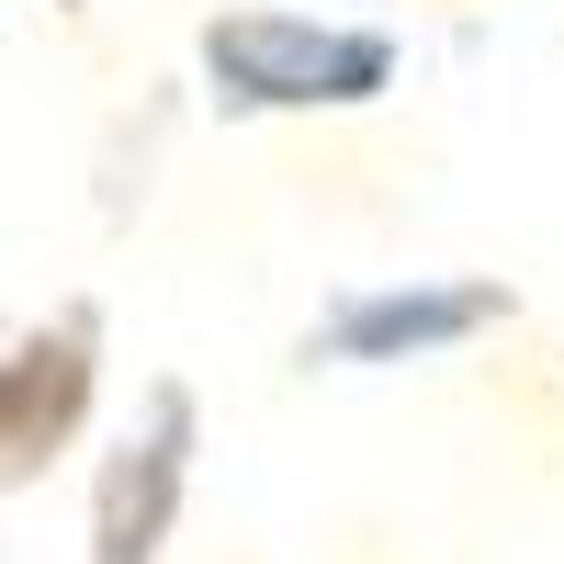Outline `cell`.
Segmentation results:
<instances>
[{"label": "cell", "instance_id": "obj_5", "mask_svg": "<svg viewBox=\"0 0 564 564\" xmlns=\"http://www.w3.org/2000/svg\"><path fill=\"white\" fill-rule=\"evenodd\" d=\"M57 12H79V0H57Z\"/></svg>", "mask_w": 564, "mask_h": 564}, {"label": "cell", "instance_id": "obj_1", "mask_svg": "<svg viewBox=\"0 0 564 564\" xmlns=\"http://www.w3.org/2000/svg\"><path fill=\"white\" fill-rule=\"evenodd\" d=\"M193 68L215 90V113H372L406 68V45L384 23H327L282 12V0H238L193 34Z\"/></svg>", "mask_w": 564, "mask_h": 564}, {"label": "cell", "instance_id": "obj_4", "mask_svg": "<svg viewBox=\"0 0 564 564\" xmlns=\"http://www.w3.org/2000/svg\"><path fill=\"white\" fill-rule=\"evenodd\" d=\"M90 406H102V316L90 305H57L23 339H0V497L34 486L90 430Z\"/></svg>", "mask_w": 564, "mask_h": 564}, {"label": "cell", "instance_id": "obj_3", "mask_svg": "<svg viewBox=\"0 0 564 564\" xmlns=\"http://www.w3.org/2000/svg\"><path fill=\"white\" fill-rule=\"evenodd\" d=\"M193 452H204L193 384H148L135 430L102 452V475H90V564H170L181 497H193Z\"/></svg>", "mask_w": 564, "mask_h": 564}, {"label": "cell", "instance_id": "obj_2", "mask_svg": "<svg viewBox=\"0 0 564 564\" xmlns=\"http://www.w3.org/2000/svg\"><path fill=\"white\" fill-rule=\"evenodd\" d=\"M520 316L497 271H406V282H361L305 327V361H339V372H395V361H452L497 339Z\"/></svg>", "mask_w": 564, "mask_h": 564}]
</instances>
